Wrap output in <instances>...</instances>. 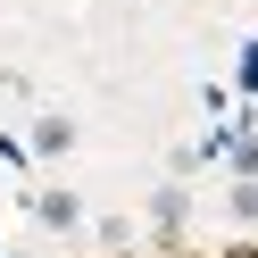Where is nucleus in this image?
<instances>
[{
	"label": "nucleus",
	"mask_w": 258,
	"mask_h": 258,
	"mask_svg": "<svg viewBox=\"0 0 258 258\" xmlns=\"http://www.w3.org/2000/svg\"><path fill=\"white\" fill-rule=\"evenodd\" d=\"M34 150H42V158L75 150V125H67V117H42V125H34Z\"/></svg>",
	"instance_id": "obj_1"
},
{
	"label": "nucleus",
	"mask_w": 258,
	"mask_h": 258,
	"mask_svg": "<svg viewBox=\"0 0 258 258\" xmlns=\"http://www.w3.org/2000/svg\"><path fill=\"white\" fill-rule=\"evenodd\" d=\"M75 217H84V208H75V191H42V225H58V233H67Z\"/></svg>",
	"instance_id": "obj_2"
},
{
	"label": "nucleus",
	"mask_w": 258,
	"mask_h": 258,
	"mask_svg": "<svg viewBox=\"0 0 258 258\" xmlns=\"http://www.w3.org/2000/svg\"><path fill=\"white\" fill-rule=\"evenodd\" d=\"M150 225L175 233V225H183V191H158V200H150Z\"/></svg>",
	"instance_id": "obj_3"
},
{
	"label": "nucleus",
	"mask_w": 258,
	"mask_h": 258,
	"mask_svg": "<svg viewBox=\"0 0 258 258\" xmlns=\"http://www.w3.org/2000/svg\"><path fill=\"white\" fill-rule=\"evenodd\" d=\"M233 217H250V225H258V175H241V183H233Z\"/></svg>",
	"instance_id": "obj_4"
},
{
	"label": "nucleus",
	"mask_w": 258,
	"mask_h": 258,
	"mask_svg": "<svg viewBox=\"0 0 258 258\" xmlns=\"http://www.w3.org/2000/svg\"><path fill=\"white\" fill-rule=\"evenodd\" d=\"M233 175H258V134H241V142H233Z\"/></svg>",
	"instance_id": "obj_5"
},
{
	"label": "nucleus",
	"mask_w": 258,
	"mask_h": 258,
	"mask_svg": "<svg viewBox=\"0 0 258 258\" xmlns=\"http://www.w3.org/2000/svg\"><path fill=\"white\" fill-rule=\"evenodd\" d=\"M225 258H258V241H241V250H225Z\"/></svg>",
	"instance_id": "obj_6"
}]
</instances>
